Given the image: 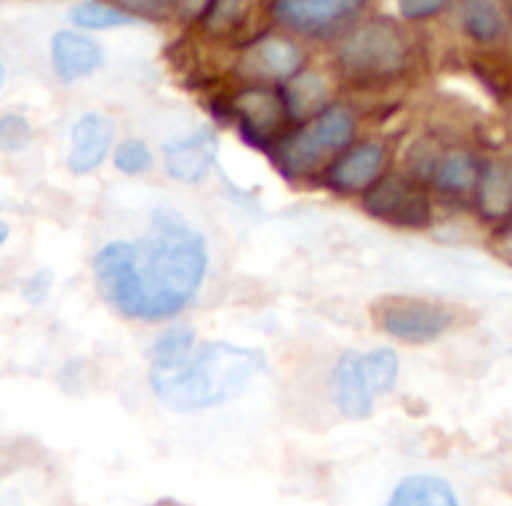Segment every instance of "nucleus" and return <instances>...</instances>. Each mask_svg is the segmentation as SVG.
Listing matches in <instances>:
<instances>
[{"mask_svg": "<svg viewBox=\"0 0 512 506\" xmlns=\"http://www.w3.org/2000/svg\"><path fill=\"white\" fill-rule=\"evenodd\" d=\"M354 129H357V120L351 108L327 105L324 111L312 114L300 129L282 135L273 144V159L291 177L315 174L330 156H339L342 150H348Z\"/></svg>", "mask_w": 512, "mask_h": 506, "instance_id": "nucleus-3", "label": "nucleus"}, {"mask_svg": "<svg viewBox=\"0 0 512 506\" xmlns=\"http://www.w3.org/2000/svg\"><path fill=\"white\" fill-rule=\"evenodd\" d=\"M411 42L393 21H366L354 27L339 48L342 69L357 81H384L405 72Z\"/></svg>", "mask_w": 512, "mask_h": 506, "instance_id": "nucleus-4", "label": "nucleus"}, {"mask_svg": "<svg viewBox=\"0 0 512 506\" xmlns=\"http://www.w3.org/2000/svg\"><path fill=\"white\" fill-rule=\"evenodd\" d=\"M366 0H273V18L306 36H327L351 21Z\"/></svg>", "mask_w": 512, "mask_h": 506, "instance_id": "nucleus-10", "label": "nucleus"}, {"mask_svg": "<svg viewBox=\"0 0 512 506\" xmlns=\"http://www.w3.org/2000/svg\"><path fill=\"white\" fill-rule=\"evenodd\" d=\"M93 276L99 282L102 297L108 306L129 318L141 321L144 318V294L138 282V252L135 243L129 240H111L93 255Z\"/></svg>", "mask_w": 512, "mask_h": 506, "instance_id": "nucleus-6", "label": "nucleus"}, {"mask_svg": "<svg viewBox=\"0 0 512 506\" xmlns=\"http://www.w3.org/2000/svg\"><path fill=\"white\" fill-rule=\"evenodd\" d=\"M114 144V123L105 114H81L69 132V153L66 168L78 177L93 174Z\"/></svg>", "mask_w": 512, "mask_h": 506, "instance_id": "nucleus-14", "label": "nucleus"}, {"mask_svg": "<svg viewBox=\"0 0 512 506\" xmlns=\"http://www.w3.org/2000/svg\"><path fill=\"white\" fill-rule=\"evenodd\" d=\"M240 69L243 75H252L258 81H291L303 69V51L291 39L267 33L246 45Z\"/></svg>", "mask_w": 512, "mask_h": 506, "instance_id": "nucleus-13", "label": "nucleus"}, {"mask_svg": "<svg viewBox=\"0 0 512 506\" xmlns=\"http://www.w3.org/2000/svg\"><path fill=\"white\" fill-rule=\"evenodd\" d=\"M6 240H9V222H3V219H0V246H3Z\"/></svg>", "mask_w": 512, "mask_h": 506, "instance_id": "nucleus-30", "label": "nucleus"}, {"mask_svg": "<svg viewBox=\"0 0 512 506\" xmlns=\"http://www.w3.org/2000/svg\"><path fill=\"white\" fill-rule=\"evenodd\" d=\"M6 84V66H3V60H0V87Z\"/></svg>", "mask_w": 512, "mask_h": 506, "instance_id": "nucleus-31", "label": "nucleus"}, {"mask_svg": "<svg viewBox=\"0 0 512 506\" xmlns=\"http://www.w3.org/2000/svg\"><path fill=\"white\" fill-rule=\"evenodd\" d=\"M453 0H396L402 18L408 21H420V18H432L438 12H444Z\"/></svg>", "mask_w": 512, "mask_h": 506, "instance_id": "nucleus-28", "label": "nucleus"}, {"mask_svg": "<svg viewBox=\"0 0 512 506\" xmlns=\"http://www.w3.org/2000/svg\"><path fill=\"white\" fill-rule=\"evenodd\" d=\"M231 114L237 117L243 135L252 144H276L285 135V126L291 120L285 93L270 84H255V87L234 93Z\"/></svg>", "mask_w": 512, "mask_h": 506, "instance_id": "nucleus-8", "label": "nucleus"}, {"mask_svg": "<svg viewBox=\"0 0 512 506\" xmlns=\"http://www.w3.org/2000/svg\"><path fill=\"white\" fill-rule=\"evenodd\" d=\"M33 141V126L21 114H3L0 117V156L21 153Z\"/></svg>", "mask_w": 512, "mask_h": 506, "instance_id": "nucleus-26", "label": "nucleus"}, {"mask_svg": "<svg viewBox=\"0 0 512 506\" xmlns=\"http://www.w3.org/2000/svg\"><path fill=\"white\" fill-rule=\"evenodd\" d=\"M216 156H219V135L210 126H201L162 147L165 174L177 183H201L216 165Z\"/></svg>", "mask_w": 512, "mask_h": 506, "instance_id": "nucleus-11", "label": "nucleus"}, {"mask_svg": "<svg viewBox=\"0 0 512 506\" xmlns=\"http://www.w3.org/2000/svg\"><path fill=\"white\" fill-rule=\"evenodd\" d=\"M384 506H462V498L444 477L408 474L393 486Z\"/></svg>", "mask_w": 512, "mask_h": 506, "instance_id": "nucleus-17", "label": "nucleus"}, {"mask_svg": "<svg viewBox=\"0 0 512 506\" xmlns=\"http://www.w3.org/2000/svg\"><path fill=\"white\" fill-rule=\"evenodd\" d=\"M462 27L477 42H498L507 30L504 0H462Z\"/></svg>", "mask_w": 512, "mask_h": 506, "instance_id": "nucleus-19", "label": "nucleus"}, {"mask_svg": "<svg viewBox=\"0 0 512 506\" xmlns=\"http://www.w3.org/2000/svg\"><path fill=\"white\" fill-rule=\"evenodd\" d=\"M198 348V336L189 324H174V327H165L153 345H150V369H174V366H183Z\"/></svg>", "mask_w": 512, "mask_h": 506, "instance_id": "nucleus-20", "label": "nucleus"}, {"mask_svg": "<svg viewBox=\"0 0 512 506\" xmlns=\"http://www.w3.org/2000/svg\"><path fill=\"white\" fill-rule=\"evenodd\" d=\"M270 360L261 348L204 342L174 369H150V390L171 414H204L246 396L264 378Z\"/></svg>", "mask_w": 512, "mask_h": 506, "instance_id": "nucleus-2", "label": "nucleus"}, {"mask_svg": "<svg viewBox=\"0 0 512 506\" xmlns=\"http://www.w3.org/2000/svg\"><path fill=\"white\" fill-rule=\"evenodd\" d=\"M135 252L144 294L141 321H168L180 315L207 279V240L177 210L159 207L150 219V234L135 243Z\"/></svg>", "mask_w": 512, "mask_h": 506, "instance_id": "nucleus-1", "label": "nucleus"}, {"mask_svg": "<svg viewBox=\"0 0 512 506\" xmlns=\"http://www.w3.org/2000/svg\"><path fill=\"white\" fill-rule=\"evenodd\" d=\"M327 396H330L336 414L345 420L360 423V420H369L375 414V405L381 396L372 387L363 351H345L336 357L330 378H327Z\"/></svg>", "mask_w": 512, "mask_h": 506, "instance_id": "nucleus-9", "label": "nucleus"}, {"mask_svg": "<svg viewBox=\"0 0 512 506\" xmlns=\"http://www.w3.org/2000/svg\"><path fill=\"white\" fill-rule=\"evenodd\" d=\"M51 66L66 84L84 81L102 66V45L78 27H63L51 36Z\"/></svg>", "mask_w": 512, "mask_h": 506, "instance_id": "nucleus-15", "label": "nucleus"}, {"mask_svg": "<svg viewBox=\"0 0 512 506\" xmlns=\"http://www.w3.org/2000/svg\"><path fill=\"white\" fill-rule=\"evenodd\" d=\"M117 9L129 12L132 18L144 21H165L180 15V0H111Z\"/></svg>", "mask_w": 512, "mask_h": 506, "instance_id": "nucleus-27", "label": "nucleus"}, {"mask_svg": "<svg viewBox=\"0 0 512 506\" xmlns=\"http://www.w3.org/2000/svg\"><path fill=\"white\" fill-rule=\"evenodd\" d=\"M480 177H483V162L468 150H450V153L438 156L435 168H432L435 189L453 201L477 198Z\"/></svg>", "mask_w": 512, "mask_h": 506, "instance_id": "nucleus-16", "label": "nucleus"}, {"mask_svg": "<svg viewBox=\"0 0 512 506\" xmlns=\"http://www.w3.org/2000/svg\"><path fill=\"white\" fill-rule=\"evenodd\" d=\"M285 99H288V108H291V117H303L309 111H324L321 102H324V84L312 75H294L291 78V87L285 90Z\"/></svg>", "mask_w": 512, "mask_h": 506, "instance_id": "nucleus-24", "label": "nucleus"}, {"mask_svg": "<svg viewBox=\"0 0 512 506\" xmlns=\"http://www.w3.org/2000/svg\"><path fill=\"white\" fill-rule=\"evenodd\" d=\"M366 360V372L372 378V387L378 396H387L399 387V375H402V360L396 354V348H372L363 351Z\"/></svg>", "mask_w": 512, "mask_h": 506, "instance_id": "nucleus-22", "label": "nucleus"}, {"mask_svg": "<svg viewBox=\"0 0 512 506\" xmlns=\"http://www.w3.org/2000/svg\"><path fill=\"white\" fill-rule=\"evenodd\" d=\"M48 291H51V270H39V273L24 285V300L33 303V306H39V303L48 297Z\"/></svg>", "mask_w": 512, "mask_h": 506, "instance_id": "nucleus-29", "label": "nucleus"}, {"mask_svg": "<svg viewBox=\"0 0 512 506\" xmlns=\"http://www.w3.org/2000/svg\"><path fill=\"white\" fill-rule=\"evenodd\" d=\"M249 9V0H210V6L201 15V24L213 36H225L240 27L243 15Z\"/></svg>", "mask_w": 512, "mask_h": 506, "instance_id": "nucleus-23", "label": "nucleus"}, {"mask_svg": "<svg viewBox=\"0 0 512 506\" xmlns=\"http://www.w3.org/2000/svg\"><path fill=\"white\" fill-rule=\"evenodd\" d=\"M378 327L405 345H429L453 330L456 312L423 297H384L375 306Z\"/></svg>", "mask_w": 512, "mask_h": 506, "instance_id": "nucleus-5", "label": "nucleus"}, {"mask_svg": "<svg viewBox=\"0 0 512 506\" xmlns=\"http://www.w3.org/2000/svg\"><path fill=\"white\" fill-rule=\"evenodd\" d=\"M507 252H510V258H512V231L507 234Z\"/></svg>", "mask_w": 512, "mask_h": 506, "instance_id": "nucleus-32", "label": "nucleus"}, {"mask_svg": "<svg viewBox=\"0 0 512 506\" xmlns=\"http://www.w3.org/2000/svg\"><path fill=\"white\" fill-rule=\"evenodd\" d=\"M384 168H387V150L378 141H366V144H357V147L342 150L330 162L324 180H327L330 189H336L342 195H348V192H366L381 174H387Z\"/></svg>", "mask_w": 512, "mask_h": 506, "instance_id": "nucleus-12", "label": "nucleus"}, {"mask_svg": "<svg viewBox=\"0 0 512 506\" xmlns=\"http://www.w3.org/2000/svg\"><path fill=\"white\" fill-rule=\"evenodd\" d=\"M114 168L126 177L147 174L153 168V150L141 138H126L114 150Z\"/></svg>", "mask_w": 512, "mask_h": 506, "instance_id": "nucleus-25", "label": "nucleus"}, {"mask_svg": "<svg viewBox=\"0 0 512 506\" xmlns=\"http://www.w3.org/2000/svg\"><path fill=\"white\" fill-rule=\"evenodd\" d=\"M477 204L486 219H510L512 216V165L489 162L483 165V177L477 186Z\"/></svg>", "mask_w": 512, "mask_h": 506, "instance_id": "nucleus-18", "label": "nucleus"}, {"mask_svg": "<svg viewBox=\"0 0 512 506\" xmlns=\"http://www.w3.org/2000/svg\"><path fill=\"white\" fill-rule=\"evenodd\" d=\"M69 21L78 30H111V27H132L138 24V18H132L129 12L117 9L114 3L105 0H81L69 9Z\"/></svg>", "mask_w": 512, "mask_h": 506, "instance_id": "nucleus-21", "label": "nucleus"}, {"mask_svg": "<svg viewBox=\"0 0 512 506\" xmlns=\"http://www.w3.org/2000/svg\"><path fill=\"white\" fill-rule=\"evenodd\" d=\"M366 210L396 228H423L432 222L429 192L408 174H381L366 189Z\"/></svg>", "mask_w": 512, "mask_h": 506, "instance_id": "nucleus-7", "label": "nucleus"}]
</instances>
